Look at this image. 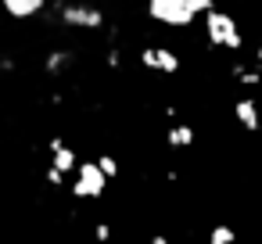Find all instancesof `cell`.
<instances>
[{"label": "cell", "mask_w": 262, "mask_h": 244, "mask_svg": "<svg viewBox=\"0 0 262 244\" xmlns=\"http://www.w3.org/2000/svg\"><path fill=\"white\" fill-rule=\"evenodd\" d=\"M72 61H76V54H72V51H51V54H47V61H43V69H47L51 76H61Z\"/></svg>", "instance_id": "30bf717a"}, {"label": "cell", "mask_w": 262, "mask_h": 244, "mask_svg": "<svg viewBox=\"0 0 262 244\" xmlns=\"http://www.w3.org/2000/svg\"><path fill=\"white\" fill-rule=\"evenodd\" d=\"M51 165L54 169H61L65 176L72 172V169H79V158H76V151L61 140V137H51Z\"/></svg>", "instance_id": "8992f818"}, {"label": "cell", "mask_w": 262, "mask_h": 244, "mask_svg": "<svg viewBox=\"0 0 262 244\" xmlns=\"http://www.w3.org/2000/svg\"><path fill=\"white\" fill-rule=\"evenodd\" d=\"M233 115H237V122H241L248 133H255V129H258V104H255L251 97H241V101L233 104Z\"/></svg>", "instance_id": "ba28073f"}, {"label": "cell", "mask_w": 262, "mask_h": 244, "mask_svg": "<svg viewBox=\"0 0 262 244\" xmlns=\"http://www.w3.org/2000/svg\"><path fill=\"white\" fill-rule=\"evenodd\" d=\"M43 176H47V183H51V187H61V183H65V172H61V169H54V165H47V172H43Z\"/></svg>", "instance_id": "9a60e30c"}, {"label": "cell", "mask_w": 262, "mask_h": 244, "mask_svg": "<svg viewBox=\"0 0 262 244\" xmlns=\"http://www.w3.org/2000/svg\"><path fill=\"white\" fill-rule=\"evenodd\" d=\"M108 190V176L97 162H79L76 180H72V194L76 197H101Z\"/></svg>", "instance_id": "277c9868"}, {"label": "cell", "mask_w": 262, "mask_h": 244, "mask_svg": "<svg viewBox=\"0 0 262 244\" xmlns=\"http://www.w3.org/2000/svg\"><path fill=\"white\" fill-rule=\"evenodd\" d=\"M94 237H97V244H104V240H112V226H108V223H97V230H94Z\"/></svg>", "instance_id": "e0dca14e"}, {"label": "cell", "mask_w": 262, "mask_h": 244, "mask_svg": "<svg viewBox=\"0 0 262 244\" xmlns=\"http://www.w3.org/2000/svg\"><path fill=\"white\" fill-rule=\"evenodd\" d=\"M255 65L262 69V43H258V51H255Z\"/></svg>", "instance_id": "d6986e66"}, {"label": "cell", "mask_w": 262, "mask_h": 244, "mask_svg": "<svg viewBox=\"0 0 262 244\" xmlns=\"http://www.w3.org/2000/svg\"><path fill=\"white\" fill-rule=\"evenodd\" d=\"M137 58H140L144 69L162 72V76H176V72H180V58H176V51H169V47H144Z\"/></svg>", "instance_id": "5b68a950"}, {"label": "cell", "mask_w": 262, "mask_h": 244, "mask_svg": "<svg viewBox=\"0 0 262 244\" xmlns=\"http://www.w3.org/2000/svg\"><path fill=\"white\" fill-rule=\"evenodd\" d=\"M58 22L69 29H101L104 26V11L94 4H79V0H69V4L58 8Z\"/></svg>", "instance_id": "3957f363"}, {"label": "cell", "mask_w": 262, "mask_h": 244, "mask_svg": "<svg viewBox=\"0 0 262 244\" xmlns=\"http://www.w3.org/2000/svg\"><path fill=\"white\" fill-rule=\"evenodd\" d=\"M187 4H190L194 15H212L215 11V0H187Z\"/></svg>", "instance_id": "5bb4252c"}, {"label": "cell", "mask_w": 262, "mask_h": 244, "mask_svg": "<svg viewBox=\"0 0 262 244\" xmlns=\"http://www.w3.org/2000/svg\"><path fill=\"white\" fill-rule=\"evenodd\" d=\"M147 15L158 22V26H169V29H187L198 15L190 11L187 0H147Z\"/></svg>", "instance_id": "7a4b0ae2"}, {"label": "cell", "mask_w": 262, "mask_h": 244, "mask_svg": "<svg viewBox=\"0 0 262 244\" xmlns=\"http://www.w3.org/2000/svg\"><path fill=\"white\" fill-rule=\"evenodd\" d=\"M205 36H208L212 47H223V51H241L244 47V36L237 29V18L226 15V11H219V8L212 15H205Z\"/></svg>", "instance_id": "6da1fadb"}, {"label": "cell", "mask_w": 262, "mask_h": 244, "mask_svg": "<svg viewBox=\"0 0 262 244\" xmlns=\"http://www.w3.org/2000/svg\"><path fill=\"white\" fill-rule=\"evenodd\" d=\"M233 240H237V233H233V226H226V223L212 226V233H208V244H233Z\"/></svg>", "instance_id": "7c38bea8"}, {"label": "cell", "mask_w": 262, "mask_h": 244, "mask_svg": "<svg viewBox=\"0 0 262 244\" xmlns=\"http://www.w3.org/2000/svg\"><path fill=\"white\" fill-rule=\"evenodd\" d=\"M97 165L104 169V176H108V180H115V176H119V162H115L112 154H101V158H97Z\"/></svg>", "instance_id": "4fadbf2b"}, {"label": "cell", "mask_w": 262, "mask_h": 244, "mask_svg": "<svg viewBox=\"0 0 262 244\" xmlns=\"http://www.w3.org/2000/svg\"><path fill=\"white\" fill-rule=\"evenodd\" d=\"M165 144L183 151V147H194V126H169L165 129Z\"/></svg>", "instance_id": "9c48e42d"}, {"label": "cell", "mask_w": 262, "mask_h": 244, "mask_svg": "<svg viewBox=\"0 0 262 244\" xmlns=\"http://www.w3.org/2000/svg\"><path fill=\"white\" fill-rule=\"evenodd\" d=\"M104 61H108V69H119V65H122V51H119V47H108Z\"/></svg>", "instance_id": "2e32d148"}, {"label": "cell", "mask_w": 262, "mask_h": 244, "mask_svg": "<svg viewBox=\"0 0 262 244\" xmlns=\"http://www.w3.org/2000/svg\"><path fill=\"white\" fill-rule=\"evenodd\" d=\"M233 79H237L241 86H258V83H262V69H258V65H255V69H251V65H233Z\"/></svg>", "instance_id": "8fae6325"}, {"label": "cell", "mask_w": 262, "mask_h": 244, "mask_svg": "<svg viewBox=\"0 0 262 244\" xmlns=\"http://www.w3.org/2000/svg\"><path fill=\"white\" fill-rule=\"evenodd\" d=\"M151 244H169V237H162V233H155V237H151Z\"/></svg>", "instance_id": "ac0fdd59"}, {"label": "cell", "mask_w": 262, "mask_h": 244, "mask_svg": "<svg viewBox=\"0 0 262 244\" xmlns=\"http://www.w3.org/2000/svg\"><path fill=\"white\" fill-rule=\"evenodd\" d=\"M51 0H0V8H4L11 18H36Z\"/></svg>", "instance_id": "52a82bcc"}]
</instances>
